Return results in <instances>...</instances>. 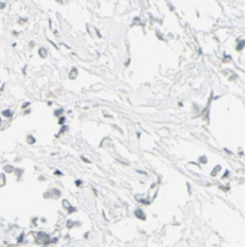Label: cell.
<instances>
[{
  "instance_id": "cell-16",
  "label": "cell",
  "mask_w": 245,
  "mask_h": 247,
  "mask_svg": "<svg viewBox=\"0 0 245 247\" xmlns=\"http://www.w3.org/2000/svg\"><path fill=\"white\" fill-rule=\"evenodd\" d=\"M22 162V158H20V156H17V158H15V161H13V165L15 163H20Z\"/></svg>"
},
{
  "instance_id": "cell-14",
  "label": "cell",
  "mask_w": 245,
  "mask_h": 247,
  "mask_svg": "<svg viewBox=\"0 0 245 247\" xmlns=\"http://www.w3.org/2000/svg\"><path fill=\"white\" fill-rule=\"evenodd\" d=\"M81 161H82V162H85V163H91V161L88 159V158H85L84 155H81Z\"/></svg>"
},
{
  "instance_id": "cell-15",
  "label": "cell",
  "mask_w": 245,
  "mask_h": 247,
  "mask_svg": "<svg viewBox=\"0 0 245 247\" xmlns=\"http://www.w3.org/2000/svg\"><path fill=\"white\" fill-rule=\"evenodd\" d=\"M39 222H40V224H46V222H48V220H46L45 217H40V218H39Z\"/></svg>"
},
{
  "instance_id": "cell-18",
  "label": "cell",
  "mask_w": 245,
  "mask_h": 247,
  "mask_svg": "<svg viewBox=\"0 0 245 247\" xmlns=\"http://www.w3.org/2000/svg\"><path fill=\"white\" fill-rule=\"evenodd\" d=\"M39 181H40V182H45V181H46V176L40 175V176H39Z\"/></svg>"
},
{
  "instance_id": "cell-10",
  "label": "cell",
  "mask_w": 245,
  "mask_h": 247,
  "mask_svg": "<svg viewBox=\"0 0 245 247\" xmlns=\"http://www.w3.org/2000/svg\"><path fill=\"white\" fill-rule=\"evenodd\" d=\"M74 185H75L77 188H82V187H84V181H82V179H75V181H74Z\"/></svg>"
},
{
  "instance_id": "cell-13",
  "label": "cell",
  "mask_w": 245,
  "mask_h": 247,
  "mask_svg": "<svg viewBox=\"0 0 245 247\" xmlns=\"http://www.w3.org/2000/svg\"><path fill=\"white\" fill-rule=\"evenodd\" d=\"M66 130H68V126H63L61 130H59V133H58V136L59 134H63V133H66Z\"/></svg>"
},
{
  "instance_id": "cell-5",
  "label": "cell",
  "mask_w": 245,
  "mask_h": 247,
  "mask_svg": "<svg viewBox=\"0 0 245 247\" xmlns=\"http://www.w3.org/2000/svg\"><path fill=\"white\" fill-rule=\"evenodd\" d=\"M13 173L16 175L17 181H20V179H22V175L25 173V169H23V168H19V166H16V168H15V172H13Z\"/></svg>"
},
{
  "instance_id": "cell-7",
  "label": "cell",
  "mask_w": 245,
  "mask_h": 247,
  "mask_svg": "<svg viewBox=\"0 0 245 247\" xmlns=\"http://www.w3.org/2000/svg\"><path fill=\"white\" fill-rule=\"evenodd\" d=\"M15 168H16L15 165H10L9 163V165H5L3 166V171H5V173H13L15 172Z\"/></svg>"
},
{
  "instance_id": "cell-8",
  "label": "cell",
  "mask_w": 245,
  "mask_h": 247,
  "mask_svg": "<svg viewBox=\"0 0 245 247\" xmlns=\"http://www.w3.org/2000/svg\"><path fill=\"white\" fill-rule=\"evenodd\" d=\"M77 211H78V208L74 207V205H69L68 208H66V214H69V215H71V214H75Z\"/></svg>"
},
{
  "instance_id": "cell-3",
  "label": "cell",
  "mask_w": 245,
  "mask_h": 247,
  "mask_svg": "<svg viewBox=\"0 0 245 247\" xmlns=\"http://www.w3.org/2000/svg\"><path fill=\"white\" fill-rule=\"evenodd\" d=\"M133 214H134V217H136L137 220H140V221H146V220H147V215H146V212H144L143 208H136Z\"/></svg>"
},
{
  "instance_id": "cell-6",
  "label": "cell",
  "mask_w": 245,
  "mask_h": 247,
  "mask_svg": "<svg viewBox=\"0 0 245 247\" xmlns=\"http://www.w3.org/2000/svg\"><path fill=\"white\" fill-rule=\"evenodd\" d=\"M25 142H26V145L32 146V145H35V143H36V137L33 136V134H28V136L25 137Z\"/></svg>"
},
{
  "instance_id": "cell-12",
  "label": "cell",
  "mask_w": 245,
  "mask_h": 247,
  "mask_svg": "<svg viewBox=\"0 0 245 247\" xmlns=\"http://www.w3.org/2000/svg\"><path fill=\"white\" fill-rule=\"evenodd\" d=\"M53 175H55V176H63V172L59 171V169H55V171H53Z\"/></svg>"
},
{
  "instance_id": "cell-17",
  "label": "cell",
  "mask_w": 245,
  "mask_h": 247,
  "mask_svg": "<svg viewBox=\"0 0 245 247\" xmlns=\"http://www.w3.org/2000/svg\"><path fill=\"white\" fill-rule=\"evenodd\" d=\"M65 122H66V120H65V117H59V120H58V123H59V124H65Z\"/></svg>"
},
{
  "instance_id": "cell-4",
  "label": "cell",
  "mask_w": 245,
  "mask_h": 247,
  "mask_svg": "<svg viewBox=\"0 0 245 247\" xmlns=\"http://www.w3.org/2000/svg\"><path fill=\"white\" fill-rule=\"evenodd\" d=\"M65 226H66V228H68V230H72V228H75V227H81L82 224H81V221H75V220H66V221H65Z\"/></svg>"
},
{
  "instance_id": "cell-2",
  "label": "cell",
  "mask_w": 245,
  "mask_h": 247,
  "mask_svg": "<svg viewBox=\"0 0 245 247\" xmlns=\"http://www.w3.org/2000/svg\"><path fill=\"white\" fill-rule=\"evenodd\" d=\"M61 194L62 192H61L59 188H51L46 192H43V198H45V199H59Z\"/></svg>"
},
{
  "instance_id": "cell-1",
  "label": "cell",
  "mask_w": 245,
  "mask_h": 247,
  "mask_svg": "<svg viewBox=\"0 0 245 247\" xmlns=\"http://www.w3.org/2000/svg\"><path fill=\"white\" fill-rule=\"evenodd\" d=\"M49 241H51V234H48L45 231H36L35 233V243L36 244H42V246L49 247Z\"/></svg>"
},
{
  "instance_id": "cell-11",
  "label": "cell",
  "mask_w": 245,
  "mask_h": 247,
  "mask_svg": "<svg viewBox=\"0 0 245 247\" xmlns=\"http://www.w3.org/2000/svg\"><path fill=\"white\" fill-rule=\"evenodd\" d=\"M26 238V234L25 233H20L19 234V237H17V244H20V243H23V240Z\"/></svg>"
},
{
  "instance_id": "cell-9",
  "label": "cell",
  "mask_w": 245,
  "mask_h": 247,
  "mask_svg": "<svg viewBox=\"0 0 245 247\" xmlns=\"http://www.w3.org/2000/svg\"><path fill=\"white\" fill-rule=\"evenodd\" d=\"M38 222H39V217H35V215H33V217L30 218V226H32V227H36Z\"/></svg>"
},
{
  "instance_id": "cell-19",
  "label": "cell",
  "mask_w": 245,
  "mask_h": 247,
  "mask_svg": "<svg viewBox=\"0 0 245 247\" xmlns=\"http://www.w3.org/2000/svg\"><path fill=\"white\" fill-rule=\"evenodd\" d=\"M0 123H2V117H0Z\"/></svg>"
}]
</instances>
